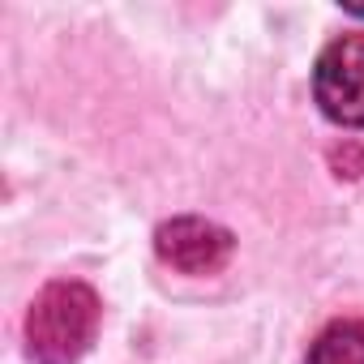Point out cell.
Masks as SVG:
<instances>
[{"instance_id": "obj_3", "label": "cell", "mask_w": 364, "mask_h": 364, "mask_svg": "<svg viewBox=\"0 0 364 364\" xmlns=\"http://www.w3.org/2000/svg\"><path fill=\"white\" fill-rule=\"evenodd\" d=\"M232 249H236L232 232L210 223V219H198V215L171 219L154 232L159 262L180 270V274H219L232 262Z\"/></svg>"}, {"instance_id": "obj_1", "label": "cell", "mask_w": 364, "mask_h": 364, "mask_svg": "<svg viewBox=\"0 0 364 364\" xmlns=\"http://www.w3.org/2000/svg\"><path fill=\"white\" fill-rule=\"evenodd\" d=\"M103 304L90 283L56 279L26 309V351L35 364H77L99 334Z\"/></svg>"}, {"instance_id": "obj_4", "label": "cell", "mask_w": 364, "mask_h": 364, "mask_svg": "<svg viewBox=\"0 0 364 364\" xmlns=\"http://www.w3.org/2000/svg\"><path fill=\"white\" fill-rule=\"evenodd\" d=\"M309 364H364V321H355V317L330 321L313 338Z\"/></svg>"}, {"instance_id": "obj_2", "label": "cell", "mask_w": 364, "mask_h": 364, "mask_svg": "<svg viewBox=\"0 0 364 364\" xmlns=\"http://www.w3.org/2000/svg\"><path fill=\"white\" fill-rule=\"evenodd\" d=\"M313 99L326 120L364 129V35H338L313 65Z\"/></svg>"}]
</instances>
